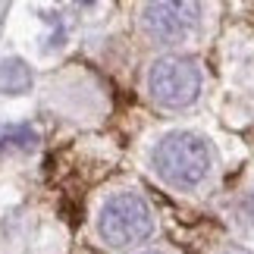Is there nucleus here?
Segmentation results:
<instances>
[{
  "label": "nucleus",
  "mask_w": 254,
  "mask_h": 254,
  "mask_svg": "<svg viewBox=\"0 0 254 254\" xmlns=\"http://www.w3.org/2000/svg\"><path fill=\"white\" fill-rule=\"evenodd\" d=\"M154 170L173 189H198L213 170V151L194 132H170L154 148Z\"/></svg>",
  "instance_id": "nucleus-1"
},
{
  "label": "nucleus",
  "mask_w": 254,
  "mask_h": 254,
  "mask_svg": "<svg viewBox=\"0 0 254 254\" xmlns=\"http://www.w3.org/2000/svg\"><path fill=\"white\" fill-rule=\"evenodd\" d=\"M154 229L151 204L135 191H120L104 201L101 217H97V232L107 245L126 248L135 242H144Z\"/></svg>",
  "instance_id": "nucleus-2"
},
{
  "label": "nucleus",
  "mask_w": 254,
  "mask_h": 254,
  "mask_svg": "<svg viewBox=\"0 0 254 254\" xmlns=\"http://www.w3.org/2000/svg\"><path fill=\"white\" fill-rule=\"evenodd\" d=\"M148 91L160 107L182 110V107L198 101L201 69L185 57H160L148 69Z\"/></svg>",
  "instance_id": "nucleus-3"
},
{
  "label": "nucleus",
  "mask_w": 254,
  "mask_h": 254,
  "mask_svg": "<svg viewBox=\"0 0 254 254\" xmlns=\"http://www.w3.org/2000/svg\"><path fill=\"white\" fill-rule=\"evenodd\" d=\"M198 13L201 6L189 0H160V3H148L141 9V25L154 41L179 44L198 25Z\"/></svg>",
  "instance_id": "nucleus-4"
},
{
  "label": "nucleus",
  "mask_w": 254,
  "mask_h": 254,
  "mask_svg": "<svg viewBox=\"0 0 254 254\" xmlns=\"http://www.w3.org/2000/svg\"><path fill=\"white\" fill-rule=\"evenodd\" d=\"M32 88V66L19 57L0 63V91L3 94H25Z\"/></svg>",
  "instance_id": "nucleus-5"
},
{
  "label": "nucleus",
  "mask_w": 254,
  "mask_h": 254,
  "mask_svg": "<svg viewBox=\"0 0 254 254\" xmlns=\"http://www.w3.org/2000/svg\"><path fill=\"white\" fill-rule=\"evenodd\" d=\"M38 144V132L28 123H13L0 129V154H28Z\"/></svg>",
  "instance_id": "nucleus-6"
},
{
  "label": "nucleus",
  "mask_w": 254,
  "mask_h": 254,
  "mask_svg": "<svg viewBox=\"0 0 254 254\" xmlns=\"http://www.w3.org/2000/svg\"><path fill=\"white\" fill-rule=\"evenodd\" d=\"M141 254H167V251H141Z\"/></svg>",
  "instance_id": "nucleus-7"
}]
</instances>
